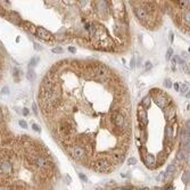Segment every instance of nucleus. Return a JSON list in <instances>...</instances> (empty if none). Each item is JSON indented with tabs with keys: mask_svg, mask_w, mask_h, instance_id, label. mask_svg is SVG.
<instances>
[{
	"mask_svg": "<svg viewBox=\"0 0 190 190\" xmlns=\"http://www.w3.org/2000/svg\"><path fill=\"white\" fill-rule=\"evenodd\" d=\"M1 92H2V95H8L9 94V89L7 87H5V88H2V91H1Z\"/></svg>",
	"mask_w": 190,
	"mask_h": 190,
	"instance_id": "30",
	"label": "nucleus"
},
{
	"mask_svg": "<svg viewBox=\"0 0 190 190\" xmlns=\"http://www.w3.org/2000/svg\"><path fill=\"white\" fill-rule=\"evenodd\" d=\"M134 14H136V16L139 18L140 21H145L148 16V13H147V10L142 7H137V8H134Z\"/></svg>",
	"mask_w": 190,
	"mask_h": 190,
	"instance_id": "10",
	"label": "nucleus"
},
{
	"mask_svg": "<svg viewBox=\"0 0 190 190\" xmlns=\"http://www.w3.org/2000/svg\"><path fill=\"white\" fill-rule=\"evenodd\" d=\"M23 114H24V115H29V109H27V108H24Z\"/></svg>",
	"mask_w": 190,
	"mask_h": 190,
	"instance_id": "38",
	"label": "nucleus"
},
{
	"mask_svg": "<svg viewBox=\"0 0 190 190\" xmlns=\"http://www.w3.org/2000/svg\"><path fill=\"white\" fill-rule=\"evenodd\" d=\"M88 30H89V34H90V35H94V34L96 33V26H95L94 24H89Z\"/></svg>",
	"mask_w": 190,
	"mask_h": 190,
	"instance_id": "20",
	"label": "nucleus"
},
{
	"mask_svg": "<svg viewBox=\"0 0 190 190\" xmlns=\"http://www.w3.org/2000/svg\"><path fill=\"white\" fill-rule=\"evenodd\" d=\"M5 12H6V10H5ZM2 16L6 17L7 20H9L12 23L16 24V25H21V24H22V22H23L20 15H18L17 13H15V12H6Z\"/></svg>",
	"mask_w": 190,
	"mask_h": 190,
	"instance_id": "3",
	"label": "nucleus"
},
{
	"mask_svg": "<svg viewBox=\"0 0 190 190\" xmlns=\"http://www.w3.org/2000/svg\"><path fill=\"white\" fill-rule=\"evenodd\" d=\"M189 20H190V15H189V12H187V13L184 14V21L189 23Z\"/></svg>",
	"mask_w": 190,
	"mask_h": 190,
	"instance_id": "29",
	"label": "nucleus"
},
{
	"mask_svg": "<svg viewBox=\"0 0 190 190\" xmlns=\"http://www.w3.org/2000/svg\"><path fill=\"white\" fill-rule=\"evenodd\" d=\"M35 35H38L39 38L44 39L46 41H50L53 38V35L50 33L49 31H47L44 27H37V31H35Z\"/></svg>",
	"mask_w": 190,
	"mask_h": 190,
	"instance_id": "6",
	"label": "nucleus"
},
{
	"mask_svg": "<svg viewBox=\"0 0 190 190\" xmlns=\"http://www.w3.org/2000/svg\"><path fill=\"white\" fill-rule=\"evenodd\" d=\"M171 136H172V127H166L165 129V138H166V140H170L171 139Z\"/></svg>",
	"mask_w": 190,
	"mask_h": 190,
	"instance_id": "15",
	"label": "nucleus"
},
{
	"mask_svg": "<svg viewBox=\"0 0 190 190\" xmlns=\"http://www.w3.org/2000/svg\"><path fill=\"white\" fill-rule=\"evenodd\" d=\"M164 116H165V118L167 121L173 120L174 117H175V112H174L173 108H169V109H166L164 112Z\"/></svg>",
	"mask_w": 190,
	"mask_h": 190,
	"instance_id": "12",
	"label": "nucleus"
},
{
	"mask_svg": "<svg viewBox=\"0 0 190 190\" xmlns=\"http://www.w3.org/2000/svg\"><path fill=\"white\" fill-rule=\"evenodd\" d=\"M39 63V57H33V58H32V59H31V62H30V65H29V66H30V68H32V66H35V65H37V64Z\"/></svg>",
	"mask_w": 190,
	"mask_h": 190,
	"instance_id": "19",
	"label": "nucleus"
},
{
	"mask_svg": "<svg viewBox=\"0 0 190 190\" xmlns=\"http://www.w3.org/2000/svg\"><path fill=\"white\" fill-rule=\"evenodd\" d=\"M154 100H155V103H156L160 108H163V109L169 105V99H167V97L165 96L163 92H160L158 95L154 96Z\"/></svg>",
	"mask_w": 190,
	"mask_h": 190,
	"instance_id": "4",
	"label": "nucleus"
},
{
	"mask_svg": "<svg viewBox=\"0 0 190 190\" xmlns=\"http://www.w3.org/2000/svg\"><path fill=\"white\" fill-rule=\"evenodd\" d=\"M141 103H142V106H143V108H145V109H146V108H148V107L150 106V103H151L150 96H146V97H145Z\"/></svg>",
	"mask_w": 190,
	"mask_h": 190,
	"instance_id": "14",
	"label": "nucleus"
},
{
	"mask_svg": "<svg viewBox=\"0 0 190 190\" xmlns=\"http://www.w3.org/2000/svg\"><path fill=\"white\" fill-rule=\"evenodd\" d=\"M27 79L30 81H33L35 79V73H34L32 68H29V72H27Z\"/></svg>",
	"mask_w": 190,
	"mask_h": 190,
	"instance_id": "17",
	"label": "nucleus"
},
{
	"mask_svg": "<svg viewBox=\"0 0 190 190\" xmlns=\"http://www.w3.org/2000/svg\"><path fill=\"white\" fill-rule=\"evenodd\" d=\"M130 66H131V68H133L134 66H136V62H134V57L131 59V62H130Z\"/></svg>",
	"mask_w": 190,
	"mask_h": 190,
	"instance_id": "33",
	"label": "nucleus"
},
{
	"mask_svg": "<svg viewBox=\"0 0 190 190\" xmlns=\"http://www.w3.org/2000/svg\"><path fill=\"white\" fill-rule=\"evenodd\" d=\"M94 169L98 172H108L110 170V164L106 160H97L94 163Z\"/></svg>",
	"mask_w": 190,
	"mask_h": 190,
	"instance_id": "2",
	"label": "nucleus"
},
{
	"mask_svg": "<svg viewBox=\"0 0 190 190\" xmlns=\"http://www.w3.org/2000/svg\"><path fill=\"white\" fill-rule=\"evenodd\" d=\"M182 181H183L184 183H188L189 182V171H186L182 175Z\"/></svg>",
	"mask_w": 190,
	"mask_h": 190,
	"instance_id": "21",
	"label": "nucleus"
},
{
	"mask_svg": "<svg viewBox=\"0 0 190 190\" xmlns=\"http://www.w3.org/2000/svg\"><path fill=\"white\" fill-rule=\"evenodd\" d=\"M79 177H80L81 179H82V180H83V181H86V182H87V181H88V179H87V178H86V175H84L83 173H79Z\"/></svg>",
	"mask_w": 190,
	"mask_h": 190,
	"instance_id": "32",
	"label": "nucleus"
},
{
	"mask_svg": "<svg viewBox=\"0 0 190 190\" xmlns=\"http://www.w3.org/2000/svg\"><path fill=\"white\" fill-rule=\"evenodd\" d=\"M174 170H175V166H174V164H172V165H170V166L167 167V172H170V173L174 172Z\"/></svg>",
	"mask_w": 190,
	"mask_h": 190,
	"instance_id": "27",
	"label": "nucleus"
},
{
	"mask_svg": "<svg viewBox=\"0 0 190 190\" xmlns=\"http://www.w3.org/2000/svg\"><path fill=\"white\" fill-rule=\"evenodd\" d=\"M138 190H142V189H138Z\"/></svg>",
	"mask_w": 190,
	"mask_h": 190,
	"instance_id": "42",
	"label": "nucleus"
},
{
	"mask_svg": "<svg viewBox=\"0 0 190 190\" xmlns=\"http://www.w3.org/2000/svg\"><path fill=\"white\" fill-rule=\"evenodd\" d=\"M112 120H113V122L115 123V125H116L117 127L122 129V127H124L125 118H124L123 115L121 113H118V112H116V113H114L113 115H112Z\"/></svg>",
	"mask_w": 190,
	"mask_h": 190,
	"instance_id": "7",
	"label": "nucleus"
},
{
	"mask_svg": "<svg viewBox=\"0 0 190 190\" xmlns=\"http://www.w3.org/2000/svg\"><path fill=\"white\" fill-rule=\"evenodd\" d=\"M179 89L181 91H183V92H187V91H189V86L187 83H181L179 84Z\"/></svg>",
	"mask_w": 190,
	"mask_h": 190,
	"instance_id": "18",
	"label": "nucleus"
},
{
	"mask_svg": "<svg viewBox=\"0 0 190 190\" xmlns=\"http://www.w3.org/2000/svg\"><path fill=\"white\" fill-rule=\"evenodd\" d=\"M136 163H137V160H136L134 157H131V158H129V160H127V164H129V165H134Z\"/></svg>",
	"mask_w": 190,
	"mask_h": 190,
	"instance_id": "25",
	"label": "nucleus"
},
{
	"mask_svg": "<svg viewBox=\"0 0 190 190\" xmlns=\"http://www.w3.org/2000/svg\"><path fill=\"white\" fill-rule=\"evenodd\" d=\"M143 160H145V164H146L147 166L151 167L156 163V157L154 156V155H151V154H147L146 156H145V158H143Z\"/></svg>",
	"mask_w": 190,
	"mask_h": 190,
	"instance_id": "11",
	"label": "nucleus"
},
{
	"mask_svg": "<svg viewBox=\"0 0 190 190\" xmlns=\"http://www.w3.org/2000/svg\"><path fill=\"white\" fill-rule=\"evenodd\" d=\"M174 90L175 91H180V89H179V83H174Z\"/></svg>",
	"mask_w": 190,
	"mask_h": 190,
	"instance_id": "36",
	"label": "nucleus"
},
{
	"mask_svg": "<svg viewBox=\"0 0 190 190\" xmlns=\"http://www.w3.org/2000/svg\"><path fill=\"white\" fill-rule=\"evenodd\" d=\"M94 71V74L96 75L99 80H101L103 77H106L107 76V68L103 65H97V66H94L92 68Z\"/></svg>",
	"mask_w": 190,
	"mask_h": 190,
	"instance_id": "8",
	"label": "nucleus"
},
{
	"mask_svg": "<svg viewBox=\"0 0 190 190\" xmlns=\"http://www.w3.org/2000/svg\"><path fill=\"white\" fill-rule=\"evenodd\" d=\"M68 153L75 160H83L84 157H86V150H84L83 147L79 146V145H74V146L68 147Z\"/></svg>",
	"mask_w": 190,
	"mask_h": 190,
	"instance_id": "1",
	"label": "nucleus"
},
{
	"mask_svg": "<svg viewBox=\"0 0 190 190\" xmlns=\"http://www.w3.org/2000/svg\"><path fill=\"white\" fill-rule=\"evenodd\" d=\"M60 132L64 134V136H67V134L71 133V127L68 123H62L60 124Z\"/></svg>",
	"mask_w": 190,
	"mask_h": 190,
	"instance_id": "13",
	"label": "nucleus"
},
{
	"mask_svg": "<svg viewBox=\"0 0 190 190\" xmlns=\"http://www.w3.org/2000/svg\"><path fill=\"white\" fill-rule=\"evenodd\" d=\"M182 56H184L183 58H187V53H182Z\"/></svg>",
	"mask_w": 190,
	"mask_h": 190,
	"instance_id": "41",
	"label": "nucleus"
},
{
	"mask_svg": "<svg viewBox=\"0 0 190 190\" xmlns=\"http://www.w3.org/2000/svg\"><path fill=\"white\" fill-rule=\"evenodd\" d=\"M32 129H33L34 131H37V132H40V127H39V125L35 123H32Z\"/></svg>",
	"mask_w": 190,
	"mask_h": 190,
	"instance_id": "26",
	"label": "nucleus"
},
{
	"mask_svg": "<svg viewBox=\"0 0 190 190\" xmlns=\"http://www.w3.org/2000/svg\"><path fill=\"white\" fill-rule=\"evenodd\" d=\"M151 66H153V65H151V63H150V62H147V63H146V70L147 71L150 70V68H151Z\"/></svg>",
	"mask_w": 190,
	"mask_h": 190,
	"instance_id": "34",
	"label": "nucleus"
},
{
	"mask_svg": "<svg viewBox=\"0 0 190 190\" xmlns=\"http://www.w3.org/2000/svg\"><path fill=\"white\" fill-rule=\"evenodd\" d=\"M18 124H20L21 127H23V129H27V124H26V122H25V121H23V120L18 121Z\"/></svg>",
	"mask_w": 190,
	"mask_h": 190,
	"instance_id": "24",
	"label": "nucleus"
},
{
	"mask_svg": "<svg viewBox=\"0 0 190 190\" xmlns=\"http://www.w3.org/2000/svg\"><path fill=\"white\" fill-rule=\"evenodd\" d=\"M114 156H115V158H117V160H122V157H123V151L122 150H118V149H115L113 151Z\"/></svg>",
	"mask_w": 190,
	"mask_h": 190,
	"instance_id": "16",
	"label": "nucleus"
},
{
	"mask_svg": "<svg viewBox=\"0 0 190 190\" xmlns=\"http://www.w3.org/2000/svg\"><path fill=\"white\" fill-rule=\"evenodd\" d=\"M172 57H173V49H172V48H169V49H167V53H166V59L170 60Z\"/></svg>",
	"mask_w": 190,
	"mask_h": 190,
	"instance_id": "22",
	"label": "nucleus"
},
{
	"mask_svg": "<svg viewBox=\"0 0 190 190\" xmlns=\"http://www.w3.org/2000/svg\"><path fill=\"white\" fill-rule=\"evenodd\" d=\"M68 51H71L72 53H74L76 50H75V48H74V47H70V48H68Z\"/></svg>",
	"mask_w": 190,
	"mask_h": 190,
	"instance_id": "37",
	"label": "nucleus"
},
{
	"mask_svg": "<svg viewBox=\"0 0 190 190\" xmlns=\"http://www.w3.org/2000/svg\"><path fill=\"white\" fill-rule=\"evenodd\" d=\"M51 51H53V53H64L63 48H60V47L53 48V49H51Z\"/></svg>",
	"mask_w": 190,
	"mask_h": 190,
	"instance_id": "23",
	"label": "nucleus"
},
{
	"mask_svg": "<svg viewBox=\"0 0 190 190\" xmlns=\"http://www.w3.org/2000/svg\"><path fill=\"white\" fill-rule=\"evenodd\" d=\"M122 189H125V190H130V189H132V187H122Z\"/></svg>",
	"mask_w": 190,
	"mask_h": 190,
	"instance_id": "40",
	"label": "nucleus"
},
{
	"mask_svg": "<svg viewBox=\"0 0 190 190\" xmlns=\"http://www.w3.org/2000/svg\"><path fill=\"white\" fill-rule=\"evenodd\" d=\"M33 46L35 47V50H41V46L39 44H37V42H34Z\"/></svg>",
	"mask_w": 190,
	"mask_h": 190,
	"instance_id": "35",
	"label": "nucleus"
},
{
	"mask_svg": "<svg viewBox=\"0 0 190 190\" xmlns=\"http://www.w3.org/2000/svg\"><path fill=\"white\" fill-rule=\"evenodd\" d=\"M32 109H33V112H34V114H38V108H37V105L35 104H32Z\"/></svg>",
	"mask_w": 190,
	"mask_h": 190,
	"instance_id": "31",
	"label": "nucleus"
},
{
	"mask_svg": "<svg viewBox=\"0 0 190 190\" xmlns=\"http://www.w3.org/2000/svg\"><path fill=\"white\" fill-rule=\"evenodd\" d=\"M164 86H165L166 88H171V87H172V83H171L170 80H165V81H164Z\"/></svg>",
	"mask_w": 190,
	"mask_h": 190,
	"instance_id": "28",
	"label": "nucleus"
},
{
	"mask_svg": "<svg viewBox=\"0 0 190 190\" xmlns=\"http://www.w3.org/2000/svg\"><path fill=\"white\" fill-rule=\"evenodd\" d=\"M138 118H139V122H140L141 127H145L148 124V117H147V112L145 108H142L141 106H139L138 108Z\"/></svg>",
	"mask_w": 190,
	"mask_h": 190,
	"instance_id": "9",
	"label": "nucleus"
},
{
	"mask_svg": "<svg viewBox=\"0 0 190 190\" xmlns=\"http://www.w3.org/2000/svg\"><path fill=\"white\" fill-rule=\"evenodd\" d=\"M170 41L171 42L173 41V33H172V32H170Z\"/></svg>",
	"mask_w": 190,
	"mask_h": 190,
	"instance_id": "39",
	"label": "nucleus"
},
{
	"mask_svg": "<svg viewBox=\"0 0 190 190\" xmlns=\"http://www.w3.org/2000/svg\"><path fill=\"white\" fill-rule=\"evenodd\" d=\"M32 164H34L37 167L44 169V167L48 165V162L44 155H35V156L33 157V160H32Z\"/></svg>",
	"mask_w": 190,
	"mask_h": 190,
	"instance_id": "5",
	"label": "nucleus"
}]
</instances>
